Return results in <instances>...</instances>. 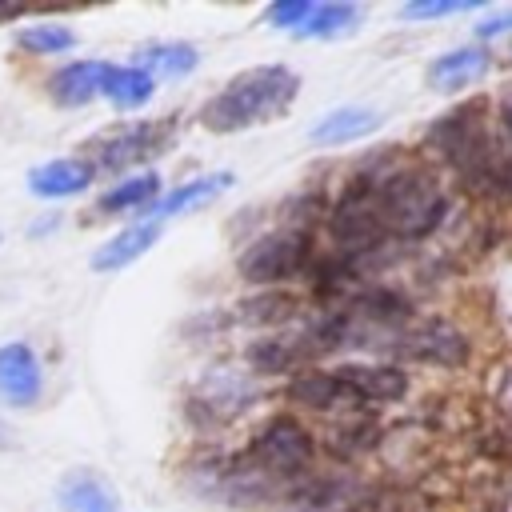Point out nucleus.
Instances as JSON below:
<instances>
[{
  "instance_id": "7",
  "label": "nucleus",
  "mask_w": 512,
  "mask_h": 512,
  "mask_svg": "<svg viewBox=\"0 0 512 512\" xmlns=\"http://www.w3.org/2000/svg\"><path fill=\"white\" fill-rule=\"evenodd\" d=\"M312 256V240L304 228H280L260 236L256 244L244 248L240 256V276L248 284H280L288 276H296Z\"/></svg>"
},
{
  "instance_id": "10",
  "label": "nucleus",
  "mask_w": 512,
  "mask_h": 512,
  "mask_svg": "<svg viewBox=\"0 0 512 512\" xmlns=\"http://www.w3.org/2000/svg\"><path fill=\"white\" fill-rule=\"evenodd\" d=\"M252 400H256V388H252L240 372H232V368L208 372V376L200 380V388H196V404H204L208 416H216V420H232V416L244 412Z\"/></svg>"
},
{
  "instance_id": "22",
  "label": "nucleus",
  "mask_w": 512,
  "mask_h": 512,
  "mask_svg": "<svg viewBox=\"0 0 512 512\" xmlns=\"http://www.w3.org/2000/svg\"><path fill=\"white\" fill-rule=\"evenodd\" d=\"M116 108H140L148 96H152V76L140 72L136 64H124V68H108L104 76V88H100Z\"/></svg>"
},
{
  "instance_id": "9",
  "label": "nucleus",
  "mask_w": 512,
  "mask_h": 512,
  "mask_svg": "<svg viewBox=\"0 0 512 512\" xmlns=\"http://www.w3.org/2000/svg\"><path fill=\"white\" fill-rule=\"evenodd\" d=\"M344 388H348V396H356L360 404H376V400H400L404 392H408V376L400 372V368H392V364H344V368H336L332 372Z\"/></svg>"
},
{
  "instance_id": "19",
  "label": "nucleus",
  "mask_w": 512,
  "mask_h": 512,
  "mask_svg": "<svg viewBox=\"0 0 512 512\" xmlns=\"http://www.w3.org/2000/svg\"><path fill=\"white\" fill-rule=\"evenodd\" d=\"M60 504L64 512H116V496L108 492V484L88 472H72L60 484Z\"/></svg>"
},
{
  "instance_id": "14",
  "label": "nucleus",
  "mask_w": 512,
  "mask_h": 512,
  "mask_svg": "<svg viewBox=\"0 0 512 512\" xmlns=\"http://www.w3.org/2000/svg\"><path fill=\"white\" fill-rule=\"evenodd\" d=\"M484 72H488V52L484 48H452V52L432 60L428 84L440 88V92H460V88L476 84Z\"/></svg>"
},
{
  "instance_id": "27",
  "label": "nucleus",
  "mask_w": 512,
  "mask_h": 512,
  "mask_svg": "<svg viewBox=\"0 0 512 512\" xmlns=\"http://www.w3.org/2000/svg\"><path fill=\"white\" fill-rule=\"evenodd\" d=\"M508 24H512V20H508V12H496V16H488V20H480V24H476V36H480V40H496Z\"/></svg>"
},
{
  "instance_id": "24",
  "label": "nucleus",
  "mask_w": 512,
  "mask_h": 512,
  "mask_svg": "<svg viewBox=\"0 0 512 512\" xmlns=\"http://www.w3.org/2000/svg\"><path fill=\"white\" fill-rule=\"evenodd\" d=\"M20 44L32 48V52H64L76 44V36L64 28V24H32L20 32Z\"/></svg>"
},
{
  "instance_id": "4",
  "label": "nucleus",
  "mask_w": 512,
  "mask_h": 512,
  "mask_svg": "<svg viewBox=\"0 0 512 512\" xmlns=\"http://www.w3.org/2000/svg\"><path fill=\"white\" fill-rule=\"evenodd\" d=\"M312 456H316L312 436H308L296 420L280 416V420H272V424H264V428L256 432V440L248 444V456H244V460H248L268 484H276L280 492H288L292 480L304 476V468L312 464Z\"/></svg>"
},
{
  "instance_id": "17",
  "label": "nucleus",
  "mask_w": 512,
  "mask_h": 512,
  "mask_svg": "<svg viewBox=\"0 0 512 512\" xmlns=\"http://www.w3.org/2000/svg\"><path fill=\"white\" fill-rule=\"evenodd\" d=\"M112 64L104 60H76V64H64L60 72H52V96L60 104H88L100 88H104V76H108Z\"/></svg>"
},
{
  "instance_id": "15",
  "label": "nucleus",
  "mask_w": 512,
  "mask_h": 512,
  "mask_svg": "<svg viewBox=\"0 0 512 512\" xmlns=\"http://www.w3.org/2000/svg\"><path fill=\"white\" fill-rule=\"evenodd\" d=\"M376 124H380V112H376V108H368V104H344V108H332L328 116L316 120L312 144H324V148L348 144V140L368 136Z\"/></svg>"
},
{
  "instance_id": "26",
  "label": "nucleus",
  "mask_w": 512,
  "mask_h": 512,
  "mask_svg": "<svg viewBox=\"0 0 512 512\" xmlns=\"http://www.w3.org/2000/svg\"><path fill=\"white\" fill-rule=\"evenodd\" d=\"M312 12V4H304V0H280V4H272L268 8V20L276 24V28H288V32H296L300 24H304V16Z\"/></svg>"
},
{
  "instance_id": "5",
  "label": "nucleus",
  "mask_w": 512,
  "mask_h": 512,
  "mask_svg": "<svg viewBox=\"0 0 512 512\" xmlns=\"http://www.w3.org/2000/svg\"><path fill=\"white\" fill-rule=\"evenodd\" d=\"M328 228H332V236H336V244L344 248L348 260L368 256L388 240L384 224H380V204H376L372 176H360L344 188V196L336 200V208L328 216Z\"/></svg>"
},
{
  "instance_id": "16",
  "label": "nucleus",
  "mask_w": 512,
  "mask_h": 512,
  "mask_svg": "<svg viewBox=\"0 0 512 512\" xmlns=\"http://www.w3.org/2000/svg\"><path fill=\"white\" fill-rule=\"evenodd\" d=\"M92 164H80V160H48L40 164L32 176H28V188L44 200H60V196H76L92 184Z\"/></svg>"
},
{
  "instance_id": "6",
  "label": "nucleus",
  "mask_w": 512,
  "mask_h": 512,
  "mask_svg": "<svg viewBox=\"0 0 512 512\" xmlns=\"http://www.w3.org/2000/svg\"><path fill=\"white\" fill-rule=\"evenodd\" d=\"M388 348L408 356V360H420V364H440V368H456L468 360V340L464 332L444 320V316H420V320H404L392 336H388Z\"/></svg>"
},
{
  "instance_id": "11",
  "label": "nucleus",
  "mask_w": 512,
  "mask_h": 512,
  "mask_svg": "<svg viewBox=\"0 0 512 512\" xmlns=\"http://www.w3.org/2000/svg\"><path fill=\"white\" fill-rule=\"evenodd\" d=\"M288 396L304 408H316V412H328V416H344L352 420L356 408H364L356 396H348V388L332 376V372H308V376H296L288 384Z\"/></svg>"
},
{
  "instance_id": "18",
  "label": "nucleus",
  "mask_w": 512,
  "mask_h": 512,
  "mask_svg": "<svg viewBox=\"0 0 512 512\" xmlns=\"http://www.w3.org/2000/svg\"><path fill=\"white\" fill-rule=\"evenodd\" d=\"M160 144V124H132L124 132H116L112 140L100 144V168H124V164H136L144 160L152 148Z\"/></svg>"
},
{
  "instance_id": "12",
  "label": "nucleus",
  "mask_w": 512,
  "mask_h": 512,
  "mask_svg": "<svg viewBox=\"0 0 512 512\" xmlns=\"http://www.w3.org/2000/svg\"><path fill=\"white\" fill-rule=\"evenodd\" d=\"M232 184V172H208V176H196V180H184L180 188H172V192H160L152 204H148V216L144 220H156V224H164L168 216H176V212H188V208H204L208 200H216L224 188Z\"/></svg>"
},
{
  "instance_id": "13",
  "label": "nucleus",
  "mask_w": 512,
  "mask_h": 512,
  "mask_svg": "<svg viewBox=\"0 0 512 512\" xmlns=\"http://www.w3.org/2000/svg\"><path fill=\"white\" fill-rule=\"evenodd\" d=\"M160 232H164V224H156V220H136V224H128L124 232H116V236L92 256V268H96V272H116V268L140 260V256L160 240Z\"/></svg>"
},
{
  "instance_id": "1",
  "label": "nucleus",
  "mask_w": 512,
  "mask_h": 512,
  "mask_svg": "<svg viewBox=\"0 0 512 512\" xmlns=\"http://www.w3.org/2000/svg\"><path fill=\"white\" fill-rule=\"evenodd\" d=\"M296 88H300V76L292 68L260 64V68H248V72L232 76L208 100L200 120L212 132H240V128H252L260 120H272V116L288 112V104L296 100Z\"/></svg>"
},
{
  "instance_id": "21",
  "label": "nucleus",
  "mask_w": 512,
  "mask_h": 512,
  "mask_svg": "<svg viewBox=\"0 0 512 512\" xmlns=\"http://www.w3.org/2000/svg\"><path fill=\"white\" fill-rule=\"evenodd\" d=\"M160 176L156 172H140V176H128L120 180L116 188H108L100 196V212H128V208H148L156 196H160Z\"/></svg>"
},
{
  "instance_id": "8",
  "label": "nucleus",
  "mask_w": 512,
  "mask_h": 512,
  "mask_svg": "<svg viewBox=\"0 0 512 512\" xmlns=\"http://www.w3.org/2000/svg\"><path fill=\"white\" fill-rule=\"evenodd\" d=\"M40 388H44V372L36 352L20 340L0 344V400H8L12 408H28L40 400Z\"/></svg>"
},
{
  "instance_id": "3",
  "label": "nucleus",
  "mask_w": 512,
  "mask_h": 512,
  "mask_svg": "<svg viewBox=\"0 0 512 512\" xmlns=\"http://www.w3.org/2000/svg\"><path fill=\"white\" fill-rule=\"evenodd\" d=\"M428 144L472 184H484L488 172L492 180L504 188V152L488 148V132H484V112L480 104H456L452 112H444L440 120H432L428 128Z\"/></svg>"
},
{
  "instance_id": "25",
  "label": "nucleus",
  "mask_w": 512,
  "mask_h": 512,
  "mask_svg": "<svg viewBox=\"0 0 512 512\" xmlns=\"http://www.w3.org/2000/svg\"><path fill=\"white\" fill-rule=\"evenodd\" d=\"M476 8L472 0H432V4H404V20H432V16H456Z\"/></svg>"
},
{
  "instance_id": "20",
  "label": "nucleus",
  "mask_w": 512,
  "mask_h": 512,
  "mask_svg": "<svg viewBox=\"0 0 512 512\" xmlns=\"http://www.w3.org/2000/svg\"><path fill=\"white\" fill-rule=\"evenodd\" d=\"M196 48L192 44H148L140 48L136 56V68L148 72V76H160V80H172V76H188L196 68Z\"/></svg>"
},
{
  "instance_id": "23",
  "label": "nucleus",
  "mask_w": 512,
  "mask_h": 512,
  "mask_svg": "<svg viewBox=\"0 0 512 512\" xmlns=\"http://www.w3.org/2000/svg\"><path fill=\"white\" fill-rule=\"evenodd\" d=\"M356 20H360L356 4H312V12L304 16V24L296 32L312 36V40H332V36H344Z\"/></svg>"
},
{
  "instance_id": "2",
  "label": "nucleus",
  "mask_w": 512,
  "mask_h": 512,
  "mask_svg": "<svg viewBox=\"0 0 512 512\" xmlns=\"http://www.w3.org/2000/svg\"><path fill=\"white\" fill-rule=\"evenodd\" d=\"M372 184L388 240H424L448 216V196L424 168H396L372 176Z\"/></svg>"
}]
</instances>
